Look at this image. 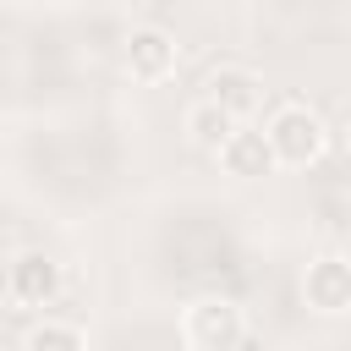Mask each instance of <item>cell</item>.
Returning a JSON list of instances; mask_svg holds the SVG:
<instances>
[{
    "instance_id": "cell-9",
    "label": "cell",
    "mask_w": 351,
    "mask_h": 351,
    "mask_svg": "<svg viewBox=\"0 0 351 351\" xmlns=\"http://www.w3.org/2000/svg\"><path fill=\"white\" fill-rule=\"evenodd\" d=\"M22 351H82V335L66 329V324H38V329L27 335Z\"/></svg>"
},
{
    "instance_id": "cell-7",
    "label": "cell",
    "mask_w": 351,
    "mask_h": 351,
    "mask_svg": "<svg viewBox=\"0 0 351 351\" xmlns=\"http://www.w3.org/2000/svg\"><path fill=\"white\" fill-rule=\"evenodd\" d=\"M219 165H225L230 176L252 181V176H269L280 159H274V148H269V137H263V132H230V137H225V148H219Z\"/></svg>"
},
{
    "instance_id": "cell-2",
    "label": "cell",
    "mask_w": 351,
    "mask_h": 351,
    "mask_svg": "<svg viewBox=\"0 0 351 351\" xmlns=\"http://www.w3.org/2000/svg\"><path fill=\"white\" fill-rule=\"evenodd\" d=\"M263 137H269V148H274L280 165H313L318 148H324V126H318V115L302 110V104H285V110L269 121Z\"/></svg>"
},
{
    "instance_id": "cell-4",
    "label": "cell",
    "mask_w": 351,
    "mask_h": 351,
    "mask_svg": "<svg viewBox=\"0 0 351 351\" xmlns=\"http://www.w3.org/2000/svg\"><path fill=\"white\" fill-rule=\"evenodd\" d=\"M302 291H307V302H313L318 313H346V307H351V263H346V258H318V263L307 269Z\"/></svg>"
},
{
    "instance_id": "cell-1",
    "label": "cell",
    "mask_w": 351,
    "mask_h": 351,
    "mask_svg": "<svg viewBox=\"0 0 351 351\" xmlns=\"http://www.w3.org/2000/svg\"><path fill=\"white\" fill-rule=\"evenodd\" d=\"M241 340H247V324H241L236 302L208 296L186 313V346L192 351H241Z\"/></svg>"
},
{
    "instance_id": "cell-5",
    "label": "cell",
    "mask_w": 351,
    "mask_h": 351,
    "mask_svg": "<svg viewBox=\"0 0 351 351\" xmlns=\"http://www.w3.org/2000/svg\"><path fill=\"white\" fill-rule=\"evenodd\" d=\"M208 99H214L225 115L247 121V115L263 104V82H258L252 71H241V66H219V71L208 77Z\"/></svg>"
},
{
    "instance_id": "cell-6",
    "label": "cell",
    "mask_w": 351,
    "mask_h": 351,
    "mask_svg": "<svg viewBox=\"0 0 351 351\" xmlns=\"http://www.w3.org/2000/svg\"><path fill=\"white\" fill-rule=\"evenodd\" d=\"M55 291H60V269H55V258H44V252H22V258L11 263V296H16V302L44 307Z\"/></svg>"
},
{
    "instance_id": "cell-8",
    "label": "cell",
    "mask_w": 351,
    "mask_h": 351,
    "mask_svg": "<svg viewBox=\"0 0 351 351\" xmlns=\"http://www.w3.org/2000/svg\"><path fill=\"white\" fill-rule=\"evenodd\" d=\"M186 132H192V143H203V148H214V154H219V148H225V137L236 132V115H225L214 99H203V104L186 115Z\"/></svg>"
},
{
    "instance_id": "cell-3",
    "label": "cell",
    "mask_w": 351,
    "mask_h": 351,
    "mask_svg": "<svg viewBox=\"0 0 351 351\" xmlns=\"http://www.w3.org/2000/svg\"><path fill=\"white\" fill-rule=\"evenodd\" d=\"M170 66H176V38L165 27H137L126 38V71L132 77L159 82V77H170Z\"/></svg>"
}]
</instances>
